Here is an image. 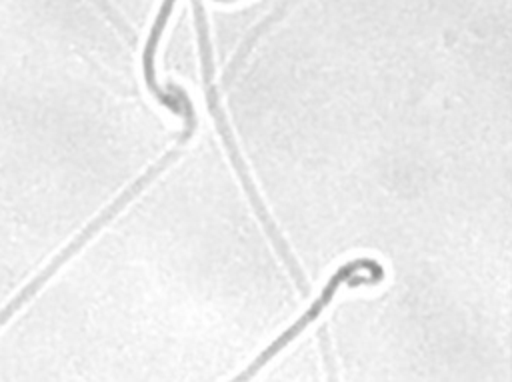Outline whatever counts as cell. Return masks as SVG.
Returning a JSON list of instances; mask_svg holds the SVG:
<instances>
[{
  "label": "cell",
  "mask_w": 512,
  "mask_h": 382,
  "mask_svg": "<svg viewBox=\"0 0 512 382\" xmlns=\"http://www.w3.org/2000/svg\"><path fill=\"white\" fill-rule=\"evenodd\" d=\"M384 280V266L374 260V258H354L344 262L342 266L336 268V272L328 278V282L324 284V288L320 290V294L316 296V300L304 310V314L290 324L276 340H272L264 352H260L250 364L248 368H244L242 372H238L232 380L228 382H248L256 372H260V368H264L280 350H284L296 336H300L314 320L320 318V314L326 310V306L332 302V298L336 296V292L342 286L348 288H358V286H374L378 282Z\"/></svg>",
  "instance_id": "6da1fadb"
},
{
  "label": "cell",
  "mask_w": 512,
  "mask_h": 382,
  "mask_svg": "<svg viewBox=\"0 0 512 382\" xmlns=\"http://www.w3.org/2000/svg\"><path fill=\"white\" fill-rule=\"evenodd\" d=\"M196 30H198V44H200V62H202V76H204L206 102H208L210 114H212V118H214V122H216V130L220 132V136H222V140H224V146H226V150H228V156H230V160H232V164H234V168H236V172H238V178H240V182H242V186H244V190H246L250 202L254 204V210L258 212L260 220L264 222V226L268 228V232L272 234V238H274V242H276V246H278V250H280V248H282V240L276 236L274 226H272V222H270V218H268V214H266V210H264V206H262V202H260V198H258V194H256V188H254V184H252V180H250V174H248V170H246V166H244V162H242V156H240V152H238L236 140H234V136H232V132H230L226 114L222 112V108H220V104H218L216 88L212 86V54H210L206 24L196 26Z\"/></svg>",
  "instance_id": "7a4b0ae2"
}]
</instances>
